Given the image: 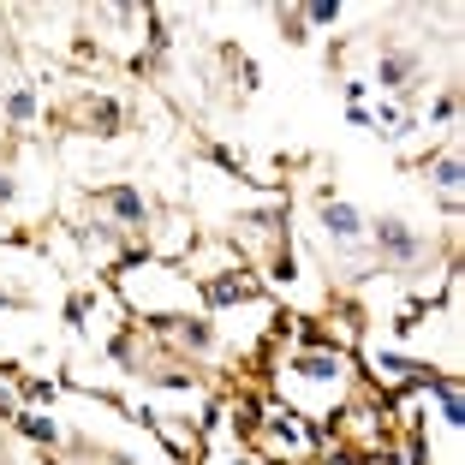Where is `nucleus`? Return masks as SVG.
Here are the masks:
<instances>
[{"instance_id": "nucleus-4", "label": "nucleus", "mask_w": 465, "mask_h": 465, "mask_svg": "<svg viewBox=\"0 0 465 465\" xmlns=\"http://www.w3.org/2000/svg\"><path fill=\"white\" fill-rule=\"evenodd\" d=\"M298 376H310V382H334V376H340V358H305V364H298Z\"/></svg>"}, {"instance_id": "nucleus-2", "label": "nucleus", "mask_w": 465, "mask_h": 465, "mask_svg": "<svg viewBox=\"0 0 465 465\" xmlns=\"http://www.w3.org/2000/svg\"><path fill=\"white\" fill-rule=\"evenodd\" d=\"M382 239H388V251H394V257H412V251H418V239H412L400 221H382Z\"/></svg>"}, {"instance_id": "nucleus-3", "label": "nucleus", "mask_w": 465, "mask_h": 465, "mask_svg": "<svg viewBox=\"0 0 465 465\" xmlns=\"http://www.w3.org/2000/svg\"><path fill=\"white\" fill-rule=\"evenodd\" d=\"M215 305H232V298H251V280H209Z\"/></svg>"}, {"instance_id": "nucleus-1", "label": "nucleus", "mask_w": 465, "mask_h": 465, "mask_svg": "<svg viewBox=\"0 0 465 465\" xmlns=\"http://www.w3.org/2000/svg\"><path fill=\"white\" fill-rule=\"evenodd\" d=\"M322 227L334 232V239H352V232H358V215L346 209V203H328V209H322Z\"/></svg>"}, {"instance_id": "nucleus-6", "label": "nucleus", "mask_w": 465, "mask_h": 465, "mask_svg": "<svg viewBox=\"0 0 465 465\" xmlns=\"http://www.w3.org/2000/svg\"><path fill=\"white\" fill-rule=\"evenodd\" d=\"M436 185H441V191H454V185H459V161H454V155H441V161H436Z\"/></svg>"}, {"instance_id": "nucleus-8", "label": "nucleus", "mask_w": 465, "mask_h": 465, "mask_svg": "<svg viewBox=\"0 0 465 465\" xmlns=\"http://www.w3.org/2000/svg\"><path fill=\"white\" fill-rule=\"evenodd\" d=\"M24 436H36V441H54V424H42V418H24Z\"/></svg>"}, {"instance_id": "nucleus-7", "label": "nucleus", "mask_w": 465, "mask_h": 465, "mask_svg": "<svg viewBox=\"0 0 465 465\" xmlns=\"http://www.w3.org/2000/svg\"><path fill=\"white\" fill-rule=\"evenodd\" d=\"M406 72H412V60H406V54H394L388 66H382V84H400V78H406Z\"/></svg>"}, {"instance_id": "nucleus-5", "label": "nucleus", "mask_w": 465, "mask_h": 465, "mask_svg": "<svg viewBox=\"0 0 465 465\" xmlns=\"http://www.w3.org/2000/svg\"><path fill=\"white\" fill-rule=\"evenodd\" d=\"M108 203L120 209V221H143V203H138V191H113Z\"/></svg>"}]
</instances>
